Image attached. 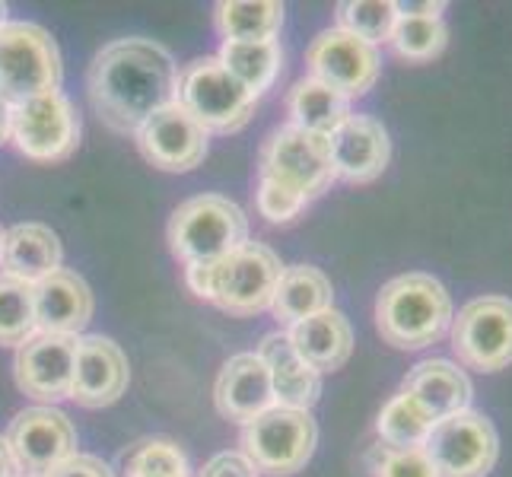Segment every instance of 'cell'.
<instances>
[{
	"label": "cell",
	"instance_id": "f546056e",
	"mask_svg": "<svg viewBox=\"0 0 512 477\" xmlns=\"http://www.w3.org/2000/svg\"><path fill=\"white\" fill-rule=\"evenodd\" d=\"M334 20H338V29L379 48L382 42L392 39L398 23V7L392 0H344L334 10Z\"/></svg>",
	"mask_w": 512,
	"mask_h": 477
},
{
	"label": "cell",
	"instance_id": "cb8c5ba5",
	"mask_svg": "<svg viewBox=\"0 0 512 477\" xmlns=\"http://www.w3.org/2000/svg\"><path fill=\"white\" fill-rule=\"evenodd\" d=\"M331 299H334V287L322 268L293 264V268H284V274L277 280L271 312L280 325L293 328L296 322H306V318L331 309Z\"/></svg>",
	"mask_w": 512,
	"mask_h": 477
},
{
	"label": "cell",
	"instance_id": "d590c367",
	"mask_svg": "<svg viewBox=\"0 0 512 477\" xmlns=\"http://www.w3.org/2000/svg\"><path fill=\"white\" fill-rule=\"evenodd\" d=\"M45 477H115V474L96 455H70L67 462L55 465Z\"/></svg>",
	"mask_w": 512,
	"mask_h": 477
},
{
	"label": "cell",
	"instance_id": "1f68e13d",
	"mask_svg": "<svg viewBox=\"0 0 512 477\" xmlns=\"http://www.w3.org/2000/svg\"><path fill=\"white\" fill-rule=\"evenodd\" d=\"M125 477H191V468L172 439H140L125 452Z\"/></svg>",
	"mask_w": 512,
	"mask_h": 477
},
{
	"label": "cell",
	"instance_id": "9a60e30c",
	"mask_svg": "<svg viewBox=\"0 0 512 477\" xmlns=\"http://www.w3.org/2000/svg\"><path fill=\"white\" fill-rule=\"evenodd\" d=\"M77 341L70 334H45L35 331L32 338L16 350V385L35 401L55 404L70 398V382H74V360Z\"/></svg>",
	"mask_w": 512,
	"mask_h": 477
},
{
	"label": "cell",
	"instance_id": "8d00e7d4",
	"mask_svg": "<svg viewBox=\"0 0 512 477\" xmlns=\"http://www.w3.org/2000/svg\"><path fill=\"white\" fill-rule=\"evenodd\" d=\"M398 7V16H420V20H443V13L449 10V4H443V0H423V4H417V0H408V4H395Z\"/></svg>",
	"mask_w": 512,
	"mask_h": 477
},
{
	"label": "cell",
	"instance_id": "836d02e7",
	"mask_svg": "<svg viewBox=\"0 0 512 477\" xmlns=\"http://www.w3.org/2000/svg\"><path fill=\"white\" fill-rule=\"evenodd\" d=\"M255 204H258V214L268 223H277V226L280 223H293L309 207V201H303L299 194H290V191L277 188L271 182H261V179H258Z\"/></svg>",
	"mask_w": 512,
	"mask_h": 477
},
{
	"label": "cell",
	"instance_id": "9c48e42d",
	"mask_svg": "<svg viewBox=\"0 0 512 477\" xmlns=\"http://www.w3.org/2000/svg\"><path fill=\"white\" fill-rule=\"evenodd\" d=\"M449 341L462 369L500 373L512 363V299L493 293L471 299L452 318Z\"/></svg>",
	"mask_w": 512,
	"mask_h": 477
},
{
	"label": "cell",
	"instance_id": "7a4b0ae2",
	"mask_svg": "<svg viewBox=\"0 0 512 477\" xmlns=\"http://www.w3.org/2000/svg\"><path fill=\"white\" fill-rule=\"evenodd\" d=\"M455 318L452 296L443 280L411 271L392 277L376 296V331L395 350H423L449 334Z\"/></svg>",
	"mask_w": 512,
	"mask_h": 477
},
{
	"label": "cell",
	"instance_id": "4316f807",
	"mask_svg": "<svg viewBox=\"0 0 512 477\" xmlns=\"http://www.w3.org/2000/svg\"><path fill=\"white\" fill-rule=\"evenodd\" d=\"M217 58L258 99L264 90H271L284 67V48L277 42H223Z\"/></svg>",
	"mask_w": 512,
	"mask_h": 477
},
{
	"label": "cell",
	"instance_id": "7c38bea8",
	"mask_svg": "<svg viewBox=\"0 0 512 477\" xmlns=\"http://www.w3.org/2000/svg\"><path fill=\"white\" fill-rule=\"evenodd\" d=\"M306 64L312 80L331 86L347 99L366 96L376 86L382 70L379 48L338 26L315 35L306 51Z\"/></svg>",
	"mask_w": 512,
	"mask_h": 477
},
{
	"label": "cell",
	"instance_id": "d6986e66",
	"mask_svg": "<svg viewBox=\"0 0 512 477\" xmlns=\"http://www.w3.org/2000/svg\"><path fill=\"white\" fill-rule=\"evenodd\" d=\"M255 353L261 357V363L268 366L277 408H293V411L315 408V401L322 395V373H315V369L293 350L287 331L264 334Z\"/></svg>",
	"mask_w": 512,
	"mask_h": 477
},
{
	"label": "cell",
	"instance_id": "ba28073f",
	"mask_svg": "<svg viewBox=\"0 0 512 477\" xmlns=\"http://www.w3.org/2000/svg\"><path fill=\"white\" fill-rule=\"evenodd\" d=\"M319 443V427L309 411L268 408L242 427V455L261 474L287 477L303 471Z\"/></svg>",
	"mask_w": 512,
	"mask_h": 477
},
{
	"label": "cell",
	"instance_id": "ffe728a7",
	"mask_svg": "<svg viewBox=\"0 0 512 477\" xmlns=\"http://www.w3.org/2000/svg\"><path fill=\"white\" fill-rule=\"evenodd\" d=\"M214 401L217 411L236 423H249L274 408L271 376L258 353H236L223 363L214 385Z\"/></svg>",
	"mask_w": 512,
	"mask_h": 477
},
{
	"label": "cell",
	"instance_id": "d6a6232c",
	"mask_svg": "<svg viewBox=\"0 0 512 477\" xmlns=\"http://www.w3.org/2000/svg\"><path fill=\"white\" fill-rule=\"evenodd\" d=\"M376 477H439L423 449H385L376 446L373 458Z\"/></svg>",
	"mask_w": 512,
	"mask_h": 477
},
{
	"label": "cell",
	"instance_id": "5bb4252c",
	"mask_svg": "<svg viewBox=\"0 0 512 477\" xmlns=\"http://www.w3.org/2000/svg\"><path fill=\"white\" fill-rule=\"evenodd\" d=\"M134 137L140 156L163 172H188L194 166H201L207 156V131L179 102L150 115Z\"/></svg>",
	"mask_w": 512,
	"mask_h": 477
},
{
	"label": "cell",
	"instance_id": "f35d334b",
	"mask_svg": "<svg viewBox=\"0 0 512 477\" xmlns=\"http://www.w3.org/2000/svg\"><path fill=\"white\" fill-rule=\"evenodd\" d=\"M10 121H13V105L0 96V144H7L10 140Z\"/></svg>",
	"mask_w": 512,
	"mask_h": 477
},
{
	"label": "cell",
	"instance_id": "5b68a950",
	"mask_svg": "<svg viewBox=\"0 0 512 477\" xmlns=\"http://www.w3.org/2000/svg\"><path fill=\"white\" fill-rule=\"evenodd\" d=\"M61 86V51L51 32L35 23L0 26V96L23 105Z\"/></svg>",
	"mask_w": 512,
	"mask_h": 477
},
{
	"label": "cell",
	"instance_id": "e0dca14e",
	"mask_svg": "<svg viewBox=\"0 0 512 477\" xmlns=\"http://www.w3.org/2000/svg\"><path fill=\"white\" fill-rule=\"evenodd\" d=\"M131 379L128 357L115 341L90 334L77 341L74 360V382H70V398L83 408H109L125 395Z\"/></svg>",
	"mask_w": 512,
	"mask_h": 477
},
{
	"label": "cell",
	"instance_id": "83f0119b",
	"mask_svg": "<svg viewBox=\"0 0 512 477\" xmlns=\"http://www.w3.org/2000/svg\"><path fill=\"white\" fill-rule=\"evenodd\" d=\"M433 427L436 420L401 388L385 401L376 417V433L385 449H423Z\"/></svg>",
	"mask_w": 512,
	"mask_h": 477
},
{
	"label": "cell",
	"instance_id": "277c9868",
	"mask_svg": "<svg viewBox=\"0 0 512 477\" xmlns=\"http://www.w3.org/2000/svg\"><path fill=\"white\" fill-rule=\"evenodd\" d=\"M249 242V217L223 194H198L172 210L169 249L185 264H214Z\"/></svg>",
	"mask_w": 512,
	"mask_h": 477
},
{
	"label": "cell",
	"instance_id": "52a82bcc",
	"mask_svg": "<svg viewBox=\"0 0 512 477\" xmlns=\"http://www.w3.org/2000/svg\"><path fill=\"white\" fill-rule=\"evenodd\" d=\"M258 179L299 194V198L312 204L334 185L328 137L299 131L293 125L274 128L261 147Z\"/></svg>",
	"mask_w": 512,
	"mask_h": 477
},
{
	"label": "cell",
	"instance_id": "e575fe53",
	"mask_svg": "<svg viewBox=\"0 0 512 477\" xmlns=\"http://www.w3.org/2000/svg\"><path fill=\"white\" fill-rule=\"evenodd\" d=\"M198 477H258V471L242 452H217Z\"/></svg>",
	"mask_w": 512,
	"mask_h": 477
},
{
	"label": "cell",
	"instance_id": "8992f818",
	"mask_svg": "<svg viewBox=\"0 0 512 477\" xmlns=\"http://www.w3.org/2000/svg\"><path fill=\"white\" fill-rule=\"evenodd\" d=\"M175 102L204 131L233 134L252 121L258 99L214 55V58H198L185 70H179V99Z\"/></svg>",
	"mask_w": 512,
	"mask_h": 477
},
{
	"label": "cell",
	"instance_id": "7402d4cb",
	"mask_svg": "<svg viewBox=\"0 0 512 477\" xmlns=\"http://www.w3.org/2000/svg\"><path fill=\"white\" fill-rule=\"evenodd\" d=\"M61 239L55 229L45 223H20L4 233V245H0V268L4 277L23 280V284L35 287L48 274L61 271Z\"/></svg>",
	"mask_w": 512,
	"mask_h": 477
},
{
	"label": "cell",
	"instance_id": "6da1fadb",
	"mask_svg": "<svg viewBox=\"0 0 512 477\" xmlns=\"http://www.w3.org/2000/svg\"><path fill=\"white\" fill-rule=\"evenodd\" d=\"M86 93L105 128L137 134L150 115L179 99V67L160 42L118 39L93 58Z\"/></svg>",
	"mask_w": 512,
	"mask_h": 477
},
{
	"label": "cell",
	"instance_id": "ab89813d",
	"mask_svg": "<svg viewBox=\"0 0 512 477\" xmlns=\"http://www.w3.org/2000/svg\"><path fill=\"white\" fill-rule=\"evenodd\" d=\"M7 23V4H0V26Z\"/></svg>",
	"mask_w": 512,
	"mask_h": 477
},
{
	"label": "cell",
	"instance_id": "2e32d148",
	"mask_svg": "<svg viewBox=\"0 0 512 477\" xmlns=\"http://www.w3.org/2000/svg\"><path fill=\"white\" fill-rule=\"evenodd\" d=\"M328 153L334 182L369 185L388 169L392 159V140L379 118L350 115L338 131L328 134Z\"/></svg>",
	"mask_w": 512,
	"mask_h": 477
},
{
	"label": "cell",
	"instance_id": "484cf974",
	"mask_svg": "<svg viewBox=\"0 0 512 477\" xmlns=\"http://www.w3.org/2000/svg\"><path fill=\"white\" fill-rule=\"evenodd\" d=\"M284 4L274 0H220L217 29L226 42H277Z\"/></svg>",
	"mask_w": 512,
	"mask_h": 477
},
{
	"label": "cell",
	"instance_id": "60d3db41",
	"mask_svg": "<svg viewBox=\"0 0 512 477\" xmlns=\"http://www.w3.org/2000/svg\"><path fill=\"white\" fill-rule=\"evenodd\" d=\"M0 245H4V233H0Z\"/></svg>",
	"mask_w": 512,
	"mask_h": 477
},
{
	"label": "cell",
	"instance_id": "4fadbf2b",
	"mask_svg": "<svg viewBox=\"0 0 512 477\" xmlns=\"http://www.w3.org/2000/svg\"><path fill=\"white\" fill-rule=\"evenodd\" d=\"M7 446L23 471L45 477L55 465L77 455V430L58 408H26L13 417Z\"/></svg>",
	"mask_w": 512,
	"mask_h": 477
},
{
	"label": "cell",
	"instance_id": "d4e9b609",
	"mask_svg": "<svg viewBox=\"0 0 512 477\" xmlns=\"http://www.w3.org/2000/svg\"><path fill=\"white\" fill-rule=\"evenodd\" d=\"M287 115L293 128L328 137L331 131H338L353 112H350L347 96H341L338 90H331V86L319 80L303 77V80H296L287 93Z\"/></svg>",
	"mask_w": 512,
	"mask_h": 477
},
{
	"label": "cell",
	"instance_id": "4dcf8cb0",
	"mask_svg": "<svg viewBox=\"0 0 512 477\" xmlns=\"http://www.w3.org/2000/svg\"><path fill=\"white\" fill-rule=\"evenodd\" d=\"M35 331L32 287L0 274V347H23Z\"/></svg>",
	"mask_w": 512,
	"mask_h": 477
},
{
	"label": "cell",
	"instance_id": "f1b7e54d",
	"mask_svg": "<svg viewBox=\"0 0 512 477\" xmlns=\"http://www.w3.org/2000/svg\"><path fill=\"white\" fill-rule=\"evenodd\" d=\"M392 51L408 64H430L446 51L449 45V26L446 20H420V16H398L392 39Z\"/></svg>",
	"mask_w": 512,
	"mask_h": 477
},
{
	"label": "cell",
	"instance_id": "74e56055",
	"mask_svg": "<svg viewBox=\"0 0 512 477\" xmlns=\"http://www.w3.org/2000/svg\"><path fill=\"white\" fill-rule=\"evenodd\" d=\"M20 474V465H16V458L7 446V439L0 436V477H16Z\"/></svg>",
	"mask_w": 512,
	"mask_h": 477
},
{
	"label": "cell",
	"instance_id": "603a6c76",
	"mask_svg": "<svg viewBox=\"0 0 512 477\" xmlns=\"http://www.w3.org/2000/svg\"><path fill=\"white\" fill-rule=\"evenodd\" d=\"M293 350L303 357L315 373H334L353 353V328L341 309H325L319 315L296 322L287 328Z\"/></svg>",
	"mask_w": 512,
	"mask_h": 477
},
{
	"label": "cell",
	"instance_id": "8fae6325",
	"mask_svg": "<svg viewBox=\"0 0 512 477\" xmlns=\"http://www.w3.org/2000/svg\"><path fill=\"white\" fill-rule=\"evenodd\" d=\"M10 140L32 163H61L77 153L80 118L61 90L35 96L23 105H13Z\"/></svg>",
	"mask_w": 512,
	"mask_h": 477
},
{
	"label": "cell",
	"instance_id": "44dd1931",
	"mask_svg": "<svg viewBox=\"0 0 512 477\" xmlns=\"http://www.w3.org/2000/svg\"><path fill=\"white\" fill-rule=\"evenodd\" d=\"M401 392H408L433 420H443L471 408L474 385L471 376L455 360L430 357L408 369V376L401 382Z\"/></svg>",
	"mask_w": 512,
	"mask_h": 477
},
{
	"label": "cell",
	"instance_id": "30bf717a",
	"mask_svg": "<svg viewBox=\"0 0 512 477\" xmlns=\"http://www.w3.org/2000/svg\"><path fill=\"white\" fill-rule=\"evenodd\" d=\"M423 452L439 477H487L500 458V433L490 417L468 408L436 420Z\"/></svg>",
	"mask_w": 512,
	"mask_h": 477
},
{
	"label": "cell",
	"instance_id": "3957f363",
	"mask_svg": "<svg viewBox=\"0 0 512 477\" xmlns=\"http://www.w3.org/2000/svg\"><path fill=\"white\" fill-rule=\"evenodd\" d=\"M284 274L277 252L261 242H245L214 264H188V287L217 309L249 318L271 309L277 280Z\"/></svg>",
	"mask_w": 512,
	"mask_h": 477
},
{
	"label": "cell",
	"instance_id": "ac0fdd59",
	"mask_svg": "<svg viewBox=\"0 0 512 477\" xmlns=\"http://www.w3.org/2000/svg\"><path fill=\"white\" fill-rule=\"evenodd\" d=\"M35 303V328L45 334H77L93 318V290L74 271H55L32 287Z\"/></svg>",
	"mask_w": 512,
	"mask_h": 477
}]
</instances>
